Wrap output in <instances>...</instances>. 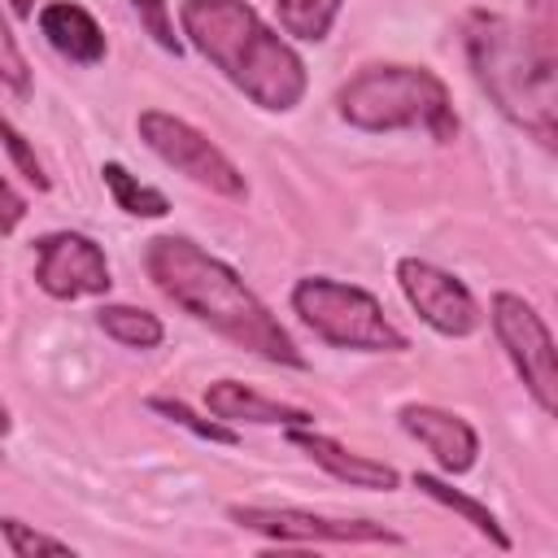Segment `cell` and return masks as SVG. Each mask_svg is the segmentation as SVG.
<instances>
[{
    "label": "cell",
    "instance_id": "cell-1",
    "mask_svg": "<svg viewBox=\"0 0 558 558\" xmlns=\"http://www.w3.org/2000/svg\"><path fill=\"white\" fill-rule=\"evenodd\" d=\"M144 266L153 275V283L192 318L209 323L218 336L235 340L240 349L266 357V362H283V366H305V357L296 353L292 336L279 327V318H270V310L253 296V288L214 253H205L201 244H192L187 235H157L148 240Z\"/></svg>",
    "mask_w": 558,
    "mask_h": 558
},
{
    "label": "cell",
    "instance_id": "cell-2",
    "mask_svg": "<svg viewBox=\"0 0 558 558\" xmlns=\"http://www.w3.org/2000/svg\"><path fill=\"white\" fill-rule=\"evenodd\" d=\"M183 35L214 61L257 109L283 113L305 96V65L279 31H270L244 0H183Z\"/></svg>",
    "mask_w": 558,
    "mask_h": 558
},
{
    "label": "cell",
    "instance_id": "cell-3",
    "mask_svg": "<svg viewBox=\"0 0 558 558\" xmlns=\"http://www.w3.org/2000/svg\"><path fill=\"white\" fill-rule=\"evenodd\" d=\"M466 57L488 92V100L523 126L532 140L554 148L558 105H554V44L549 35H532L501 13L466 17Z\"/></svg>",
    "mask_w": 558,
    "mask_h": 558
},
{
    "label": "cell",
    "instance_id": "cell-4",
    "mask_svg": "<svg viewBox=\"0 0 558 558\" xmlns=\"http://www.w3.org/2000/svg\"><path fill=\"white\" fill-rule=\"evenodd\" d=\"M336 109L357 131L418 126L432 140L458 135L449 87L423 65H366L336 92Z\"/></svg>",
    "mask_w": 558,
    "mask_h": 558
},
{
    "label": "cell",
    "instance_id": "cell-5",
    "mask_svg": "<svg viewBox=\"0 0 558 558\" xmlns=\"http://www.w3.org/2000/svg\"><path fill=\"white\" fill-rule=\"evenodd\" d=\"M292 310L318 340H327L336 349H366V353H401L405 349V336L384 318V305L366 288H353V283H340L327 275H310V279H296Z\"/></svg>",
    "mask_w": 558,
    "mask_h": 558
},
{
    "label": "cell",
    "instance_id": "cell-6",
    "mask_svg": "<svg viewBox=\"0 0 558 558\" xmlns=\"http://www.w3.org/2000/svg\"><path fill=\"white\" fill-rule=\"evenodd\" d=\"M140 135L166 166H174L192 183H201L218 196H231V201L244 196V174L235 170V161L209 135H201L192 122H183L174 113H161V109H144L140 113Z\"/></svg>",
    "mask_w": 558,
    "mask_h": 558
},
{
    "label": "cell",
    "instance_id": "cell-7",
    "mask_svg": "<svg viewBox=\"0 0 558 558\" xmlns=\"http://www.w3.org/2000/svg\"><path fill=\"white\" fill-rule=\"evenodd\" d=\"M493 327L501 349L510 353L514 371L523 375L532 401L554 414L558 410V362H554V336L545 327V318L514 292H497L493 296Z\"/></svg>",
    "mask_w": 558,
    "mask_h": 558
},
{
    "label": "cell",
    "instance_id": "cell-8",
    "mask_svg": "<svg viewBox=\"0 0 558 558\" xmlns=\"http://www.w3.org/2000/svg\"><path fill=\"white\" fill-rule=\"evenodd\" d=\"M244 532L288 541V545H310V541H331V545H401V536L384 523L371 519H327L310 514L296 506H231L227 510Z\"/></svg>",
    "mask_w": 558,
    "mask_h": 558
},
{
    "label": "cell",
    "instance_id": "cell-9",
    "mask_svg": "<svg viewBox=\"0 0 558 558\" xmlns=\"http://www.w3.org/2000/svg\"><path fill=\"white\" fill-rule=\"evenodd\" d=\"M35 283L57 301H74V296L109 292L113 279L96 240L78 231H52L35 244Z\"/></svg>",
    "mask_w": 558,
    "mask_h": 558
},
{
    "label": "cell",
    "instance_id": "cell-10",
    "mask_svg": "<svg viewBox=\"0 0 558 558\" xmlns=\"http://www.w3.org/2000/svg\"><path fill=\"white\" fill-rule=\"evenodd\" d=\"M397 283L405 292V301L414 305V314L436 327L440 336H471L480 327V305L471 296V288L462 279H453L449 270L423 262V257H405L397 262Z\"/></svg>",
    "mask_w": 558,
    "mask_h": 558
},
{
    "label": "cell",
    "instance_id": "cell-11",
    "mask_svg": "<svg viewBox=\"0 0 558 558\" xmlns=\"http://www.w3.org/2000/svg\"><path fill=\"white\" fill-rule=\"evenodd\" d=\"M401 427L449 471V475H462L475 466V453H480V436L466 418L440 410V405H405L401 410Z\"/></svg>",
    "mask_w": 558,
    "mask_h": 558
},
{
    "label": "cell",
    "instance_id": "cell-12",
    "mask_svg": "<svg viewBox=\"0 0 558 558\" xmlns=\"http://www.w3.org/2000/svg\"><path fill=\"white\" fill-rule=\"evenodd\" d=\"M288 440L296 445V449H305L323 471H331L340 484H349V488H397L401 484V475L388 466V462H375V458H362V453H353V449H344L340 440H331V436H318V432H310V427H288Z\"/></svg>",
    "mask_w": 558,
    "mask_h": 558
},
{
    "label": "cell",
    "instance_id": "cell-13",
    "mask_svg": "<svg viewBox=\"0 0 558 558\" xmlns=\"http://www.w3.org/2000/svg\"><path fill=\"white\" fill-rule=\"evenodd\" d=\"M205 405L214 418H227V423H262V427H310L314 423L310 410L270 401V397H262L235 379H214L205 388Z\"/></svg>",
    "mask_w": 558,
    "mask_h": 558
},
{
    "label": "cell",
    "instance_id": "cell-14",
    "mask_svg": "<svg viewBox=\"0 0 558 558\" xmlns=\"http://www.w3.org/2000/svg\"><path fill=\"white\" fill-rule=\"evenodd\" d=\"M39 31L74 65H96L105 57V31H100V22L83 4H70V0L48 4L39 13Z\"/></svg>",
    "mask_w": 558,
    "mask_h": 558
},
{
    "label": "cell",
    "instance_id": "cell-15",
    "mask_svg": "<svg viewBox=\"0 0 558 558\" xmlns=\"http://www.w3.org/2000/svg\"><path fill=\"white\" fill-rule=\"evenodd\" d=\"M414 488H418V493H427L432 501L449 506L453 514H462V519H466V523H471V527H475L480 536H488V541H493L497 549H510V536H506V532L497 527V514H493L488 506H480L475 497L458 493L453 484H445V480H436V475H427V471H418V475H414Z\"/></svg>",
    "mask_w": 558,
    "mask_h": 558
},
{
    "label": "cell",
    "instance_id": "cell-16",
    "mask_svg": "<svg viewBox=\"0 0 558 558\" xmlns=\"http://www.w3.org/2000/svg\"><path fill=\"white\" fill-rule=\"evenodd\" d=\"M96 323L105 327V336H113L126 349H153L166 336L161 318L140 310V305H105V310H96Z\"/></svg>",
    "mask_w": 558,
    "mask_h": 558
},
{
    "label": "cell",
    "instance_id": "cell-17",
    "mask_svg": "<svg viewBox=\"0 0 558 558\" xmlns=\"http://www.w3.org/2000/svg\"><path fill=\"white\" fill-rule=\"evenodd\" d=\"M100 174H105V187L113 192L118 209H126V214H135V218H161V214H170V201H166L157 187H144L135 174H126V166L105 161Z\"/></svg>",
    "mask_w": 558,
    "mask_h": 558
},
{
    "label": "cell",
    "instance_id": "cell-18",
    "mask_svg": "<svg viewBox=\"0 0 558 558\" xmlns=\"http://www.w3.org/2000/svg\"><path fill=\"white\" fill-rule=\"evenodd\" d=\"M340 4L344 0H275L283 31L296 35V39H310V44L327 39L331 22L340 17Z\"/></svg>",
    "mask_w": 558,
    "mask_h": 558
},
{
    "label": "cell",
    "instance_id": "cell-19",
    "mask_svg": "<svg viewBox=\"0 0 558 558\" xmlns=\"http://www.w3.org/2000/svg\"><path fill=\"white\" fill-rule=\"evenodd\" d=\"M0 532H4V541H9V549H13L17 558H31V554H74L70 541L44 536V532L26 527L22 519H0Z\"/></svg>",
    "mask_w": 558,
    "mask_h": 558
},
{
    "label": "cell",
    "instance_id": "cell-20",
    "mask_svg": "<svg viewBox=\"0 0 558 558\" xmlns=\"http://www.w3.org/2000/svg\"><path fill=\"white\" fill-rule=\"evenodd\" d=\"M148 405H153L157 414H166V418H174V423H183V427H187V432H196L201 440H218V445H235V440H240V436H235L231 427H222V423H205V418H196V414H192V410H187L183 401H166V397H153Z\"/></svg>",
    "mask_w": 558,
    "mask_h": 558
},
{
    "label": "cell",
    "instance_id": "cell-21",
    "mask_svg": "<svg viewBox=\"0 0 558 558\" xmlns=\"http://www.w3.org/2000/svg\"><path fill=\"white\" fill-rule=\"evenodd\" d=\"M131 9H135V17H140V26L166 48V52H174L179 57V35H174V22H170V0H131Z\"/></svg>",
    "mask_w": 558,
    "mask_h": 558
},
{
    "label": "cell",
    "instance_id": "cell-22",
    "mask_svg": "<svg viewBox=\"0 0 558 558\" xmlns=\"http://www.w3.org/2000/svg\"><path fill=\"white\" fill-rule=\"evenodd\" d=\"M0 83H9L17 96H31V65H26V57H22L4 13H0Z\"/></svg>",
    "mask_w": 558,
    "mask_h": 558
},
{
    "label": "cell",
    "instance_id": "cell-23",
    "mask_svg": "<svg viewBox=\"0 0 558 558\" xmlns=\"http://www.w3.org/2000/svg\"><path fill=\"white\" fill-rule=\"evenodd\" d=\"M0 140H4V148H9V157H13V166L22 170V179H26V183H35V187L44 192V187H48V174H44V166H39V157L31 153V144L22 140V131H17L13 122H4V118H0Z\"/></svg>",
    "mask_w": 558,
    "mask_h": 558
},
{
    "label": "cell",
    "instance_id": "cell-24",
    "mask_svg": "<svg viewBox=\"0 0 558 558\" xmlns=\"http://www.w3.org/2000/svg\"><path fill=\"white\" fill-rule=\"evenodd\" d=\"M22 214H26V201L9 187V179H0V235H9L22 222Z\"/></svg>",
    "mask_w": 558,
    "mask_h": 558
},
{
    "label": "cell",
    "instance_id": "cell-25",
    "mask_svg": "<svg viewBox=\"0 0 558 558\" xmlns=\"http://www.w3.org/2000/svg\"><path fill=\"white\" fill-rule=\"evenodd\" d=\"M9 9H13V13H22V17H26V13H31V0H9Z\"/></svg>",
    "mask_w": 558,
    "mask_h": 558
},
{
    "label": "cell",
    "instance_id": "cell-26",
    "mask_svg": "<svg viewBox=\"0 0 558 558\" xmlns=\"http://www.w3.org/2000/svg\"><path fill=\"white\" fill-rule=\"evenodd\" d=\"M4 432H9V405L0 401V436H4Z\"/></svg>",
    "mask_w": 558,
    "mask_h": 558
}]
</instances>
